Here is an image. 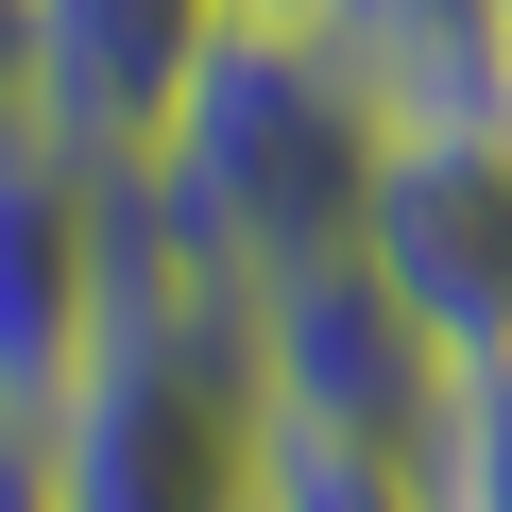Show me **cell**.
<instances>
[{
  "label": "cell",
  "instance_id": "obj_9",
  "mask_svg": "<svg viewBox=\"0 0 512 512\" xmlns=\"http://www.w3.org/2000/svg\"><path fill=\"white\" fill-rule=\"evenodd\" d=\"M35 120V0H0V137Z\"/></svg>",
  "mask_w": 512,
  "mask_h": 512
},
{
  "label": "cell",
  "instance_id": "obj_8",
  "mask_svg": "<svg viewBox=\"0 0 512 512\" xmlns=\"http://www.w3.org/2000/svg\"><path fill=\"white\" fill-rule=\"evenodd\" d=\"M427 495H444V512H512V359L444 393V427H427Z\"/></svg>",
  "mask_w": 512,
  "mask_h": 512
},
{
  "label": "cell",
  "instance_id": "obj_4",
  "mask_svg": "<svg viewBox=\"0 0 512 512\" xmlns=\"http://www.w3.org/2000/svg\"><path fill=\"white\" fill-rule=\"evenodd\" d=\"M103 342V154H69L52 120L0 137V410L52 427V393Z\"/></svg>",
  "mask_w": 512,
  "mask_h": 512
},
{
  "label": "cell",
  "instance_id": "obj_5",
  "mask_svg": "<svg viewBox=\"0 0 512 512\" xmlns=\"http://www.w3.org/2000/svg\"><path fill=\"white\" fill-rule=\"evenodd\" d=\"M222 35H239L222 0H35V120H52L69 154L137 171V154L171 137V103L205 86Z\"/></svg>",
  "mask_w": 512,
  "mask_h": 512
},
{
  "label": "cell",
  "instance_id": "obj_1",
  "mask_svg": "<svg viewBox=\"0 0 512 512\" xmlns=\"http://www.w3.org/2000/svg\"><path fill=\"white\" fill-rule=\"evenodd\" d=\"M376 137H393V120L359 103V69H342L325 35L239 18L137 171H154V205L188 222V256H205L222 291H274V274H308V256H359Z\"/></svg>",
  "mask_w": 512,
  "mask_h": 512
},
{
  "label": "cell",
  "instance_id": "obj_3",
  "mask_svg": "<svg viewBox=\"0 0 512 512\" xmlns=\"http://www.w3.org/2000/svg\"><path fill=\"white\" fill-rule=\"evenodd\" d=\"M239 342H256V393H274V427H359V444H427L461 359L393 308L376 256H308V274L239 291Z\"/></svg>",
  "mask_w": 512,
  "mask_h": 512
},
{
  "label": "cell",
  "instance_id": "obj_11",
  "mask_svg": "<svg viewBox=\"0 0 512 512\" xmlns=\"http://www.w3.org/2000/svg\"><path fill=\"white\" fill-rule=\"evenodd\" d=\"M495 120H512V69H495Z\"/></svg>",
  "mask_w": 512,
  "mask_h": 512
},
{
  "label": "cell",
  "instance_id": "obj_12",
  "mask_svg": "<svg viewBox=\"0 0 512 512\" xmlns=\"http://www.w3.org/2000/svg\"><path fill=\"white\" fill-rule=\"evenodd\" d=\"M495 35H512V0H495Z\"/></svg>",
  "mask_w": 512,
  "mask_h": 512
},
{
  "label": "cell",
  "instance_id": "obj_7",
  "mask_svg": "<svg viewBox=\"0 0 512 512\" xmlns=\"http://www.w3.org/2000/svg\"><path fill=\"white\" fill-rule=\"evenodd\" d=\"M256 512H444V495H427V444L274 427V444H256Z\"/></svg>",
  "mask_w": 512,
  "mask_h": 512
},
{
  "label": "cell",
  "instance_id": "obj_10",
  "mask_svg": "<svg viewBox=\"0 0 512 512\" xmlns=\"http://www.w3.org/2000/svg\"><path fill=\"white\" fill-rule=\"evenodd\" d=\"M222 18H274V35H308V18H325V0H222Z\"/></svg>",
  "mask_w": 512,
  "mask_h": 512
},
{
  "label": "cell",
  "instance_id": "obj_2",
  "mask_svg": "<svg viewBox=\"0 0 512 512\" xmlns=\"http://www.w3.org/2000/svg\"><path fill=\"white\" fill-rule=\"evenodd\" d=\"M359 256L393 274V308H410L461 376H495V359H512V120H495V103L393 120V137H376Z\"/></svg>",
  "mask_w": 512,
  "mask_h": 512
},
{
  "label": "cell",
  "instance_id": "obj_6",
  "mask_svg": "<svg viewBox=\"0 0 512 512\" xmlns=\"http://www.w3.org/2000/svg\"><path fill=\"white\" fill-rule=\"evenodd\" d=\"M308 35L359 69V103H376V120H444V103H495V69H512L495 0H325Z\"/></svg>",
  "mask_w": 512,
  "mask_h": 512
}]
</instances>
